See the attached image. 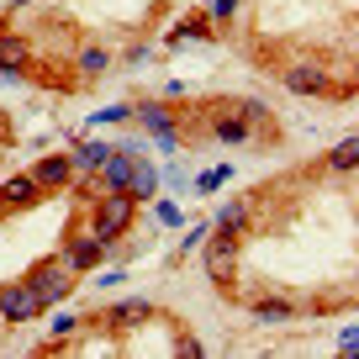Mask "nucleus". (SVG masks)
<instances>
[{
  "instance_id": "20e7f679",
  "label": "nucleus",
  "mask_w": 359,
  "mask_h": 359,
  "mask_svg": "<svg viewBox=\"0 0 359 359\" xmlns=\"http://www.w3.org/2000/svg\"><path fill=\"white\" fill-rule=\"evenodd\" d=\"M22 58H27V48L16 37H0V69L6 74H22Z\"/></svg>"
},
{
  "instance_id": "0eeeda50",
  "label": "nucleus",
  "mask_w": 359,
  "mask_h": 359,
  "mask_svg": "<svg viewBox=\"0 0 359 359\" xmlns=\"http://www.w3.org/2000/svg\"><path fill=\"white\" fill-rule=\"evenodd\" d=\"M79 64H85V74H101V69H106V53H101V48H90Z\"/></svg>"
},
{
  "instance_id": "423d86ee",
  "label": "nucleus",
  "mask_w": 359,
  "mask_h": 359,
  "mask_svg": "<svg viewBox=\"0 0 359 359\" xmlns=\"http://www.w3.org/2000/svg\"><path fill=\"white\" fill-rule=\"evenodd\" d=\"M333 169H344V175L354 169V143H338L333 148Z\"/></svg>"
},
{
  "instance_id": "f257e3e1",
  "label": "nucleus",
  "mask_w": 359,
  "mask_h": 359,
  "mask_svg": "<svg viewBox=\"0 0 359 359\" xmlns=\"http://www.w3.org/2000/svg\"><path fill=\"white\" fill-rule=\"evenodd\" d=\"M127 217H133V196H127V191H116L111 201H106L101 212H95V233H101V238H116V233L127 227Z\"/></svg>"
},
{
  "instance_id": "f03ea898",
  "label": "nucleus",
  "mask_w": 359,
  "mask_h": 359,
  "mask_svg": "<svg viewBox=\"0 0 359 359\" xmlns=\"http://www.w3.org/2000/svg\"><path fill=\"white\" fill-rule=\"evenodd\" d=\"M0 312L6 317H32V312H43V296L27 285V291H6L0 296Z\"/></svg>"
},
{
  "instance_id": "39448f33",
  "label": "nucleus",
  "mask_w": 359,
  "mask_h": 359,
  "mask_svg": "<svg viewBox=\"0 0 359 359\" xmlns=\"http://www.w3.org/2000/svg\"><path fill=\"white\" fill-rule=\"evenodd\" d=\"M69 169H74L69 158H48V164L32 175V185H58V180H69Z\"/></svg>"
},
{
  "instance_id": "7ed1b4c3",
  "label": "nucleus",
  "mask_w": 359,
  "mask_h": 359,
  "mask_svg": "<svg viewBox=\"0 0 359 359\" xmlns=\"http://www.w3.org/2000/svg\"><path fill=\"white\" fill-rule=\"evenodd\" d=\"M206 269H212V280H233V243H217L206 254Z\"/></svg>"
}]
</instances>
